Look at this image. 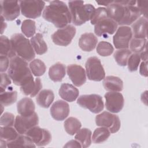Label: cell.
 Listing matches in <instances>:
<instances>
[{"label":"cell","instance_id":"cell-1","mask_svg":"<svg viewBox=\"0 0 148 148\" xmlns=\"http://www.w3.org/2000/svg\"><path fill=\"white\" fill-rule=\"evenodd\" d=\"M136 3L122 5L116 1L107 6L109 17L115 21L117 24L122 26L129 25L134 23L140 16L139 9Z\"/></svg>","mask_w":148,"mask_h":148},{"label":"cell","instance_id":"cell-2","mask_svg":"<svg viewBox=\"0 0 148 148\" xmlns=\"http://www.w3.org/2000/svg\"><path fill=\"white\" fill-rule=\"evenodd\" d=\"M42 16L46 20L60 28L67 26L72 21L69 8L61 1H51L50 4L45 7Z\"/></svg>","mask_w":148,"mask_h":148},{"label":"cell","instance_id":"cell-3","mask_svg":"<svg viewBox=\"0 0 148 148\" xmlns=\"http://www.w3.org/2000/svg\"><path fill=\"white\" fill-rule=\"evenodd\" d=\"M8 74L13 82L20 87L34 80L27 61L17 56L11 58Z\"/></svg>","mask_w":148,"mask_h":148},{"label":"cell","instance_id":"cell-4","mask_svg":"<svg viewBox=\"0 0 148 148\" xmlns=\"http://www.w3.org/2000/svg\"><path fill=\"white\" fill-rule=\"evenodd\" d=\"M72 23L77 26L84 24L92 18L95 9L90 3L84 4L82 1H72L68 2Z\"/></svg>","mask_w":148,"mask_h":148},{"label":"cell","instance_id":"cell-5","mask_svg":"<svg viewBox=\"0 0 148 148\" xmlns=\"http://www.w3.org/2000/svg\"><path fill=\"white\" fill-rule=\"evenodd\" d=\"M10 41L16 55L27 61L34 60L35 57V51L28 39L23 34L17 33L11 36Z\"/></svg>","mask_w":148,"mask_h":148},{"label":"cell","instance_id":"cell-6","mask_svg":"<svg viewBox=\"0 0 148 148\" xmlns=\"http://www.w3.org/2000/svg\"><path fill=\"white\" fill-rule=\"evenodd\" d=\"M77 103L94 113H98L104 108L102 98L98 94L82 95L78 98Z\"/></svg>","mask_w":148,"mask_h":148},{"label":"cell","instance_id":"cell-7","mask_svg":"<svg viewBox=\"0 0 148 148\" xmlns=\"http://www.w3.org/2000/svg\"><path fill=\"white\" fill-rule=\"evenodd\" d=\"M86 73L90 80L99 82L105 77V72L100 60L97 57L88 58L86 62Z\"/></svg>","mask_w":148,"mask_h":148},{"label":"cell","instance_id":"cell-8","mask_svg":"<svg viewBox=\"0 0 148 148\" xmlns=\"http://www.w3.org/2000/svg\"><path fill=\"white\" fill-rule=\"evenodd\" d=\"M95 123L98 126L108 128L111 133L117 132L121 126L119 116L106 111L95 117Z\"/></svg>","mask_w":148,"mask_h":148},{"label":"cell","instance_id":"cell-9","mask_svg":"<svg viewBox=\"0 0 148 148\" xmlns=\"http://www.w3.org/2000/svg\"><path fill=\"white\" fill-rule=\"evenodd\" d=\"M22 14L29 18H36L41 16L45 2L43 1H19Z\"/></svg>","mask_w":148,"mask_h":148},{"label":"cell","instance_id":"cell-10","mask_svg":"<svg viewBox=\"0 0 148 148\" xmlns=\"http://www.w3.org/2000/svg\"><path fill=\"white\" fill-rule=\"evenodd\" d=\"M76 34V28L72 25L58 29L52 35L53 43L58 46H66L69 45Z\"/></svg>","mask_w":148,"mask_h":148},{"label":"cell","instance_id":"cell-11","mask_svg":"<svg viewBox=\"0 0 148 148\" xmlns=\"http://www.w3.org/2000/svg\"><path fill=\"white\" fill-rule=\"evenodd\" d=\"M27 136L37 146H45L47 145L51 140L50 132L44 128L35 126L29 130L26 133Z\"/></svg>","mask_w":148,"mask_h":148},{"label":"cell","instance_id":"cell-12","mask_svg":"<svg viewBox=\"0 0 148 148\" xmlns=\"http://www.w3.org/2000/svg\"><path fill=\"white\" fill-rule=\"evenodd\" d=\"M39 123L38 114L35 112L30 116H17L14 122V128L17 132L20 135L25 133L32 127L36 126Z\"/></svg>","mask_w":148,"mask_h":148},{"label":"cell","instance_id":"cell-13","mask_svg":"<svg viewBox=\"0 0 148 148\" xmlns=\"http://www.w3.org/2000/svg\"><path fill=\"white\" fill-rule=\"evenodd\" d=\"M132 36V29L128 26H120L118 28L113 38L114 46L117 49H127Z\"/></svg>","mask_w":148,"mask_h":148},{"label":"cell","instance_id":"cell-14","mask_svg":"<svg viewBox=\"0 0 148 148\" xmlns=\"http://www.w3.org/2000/svg\"><path fill=\"white\" fill-rule=\"evenodd\" d=\"M1 16L7 21L15 20L19 15L20 6L17 1H2L0 2Z\"/></svg>","mask_w":148,"mask_h":148},{"label":"cell","instance_id":"cell-15","mask_svg":"<svg viewBox=\"0 0 148 148\" xmlns=\"http://www.w3.org/2000/svg\"><path fill=\"white\" fill-rule=\"evenodd\" d=\"M105 98L106 100L105 106L108 111L116 113L122 110L124 106V99L121 93L110 91L105 94Z\"/></svg>","mask_w":148,"mask_h":148},{"label":"cell","instance_id":"cell-16","mask_svg":"<svg viewBox=\"0 0 148 148\" xmlns=\"http://www.w3.org/2000/svg\"><path fill=\"white\" fill-rule=\"evenodd\" d=\"M117 23L109 17L102 18L97 22L94 27V32L98 36L107 38L108 35L113 34L117 28Z\"/></svg>","mask_w":148,"mask_h":148},{"label":"cell","instance_id":"cell-17","mask_svg":"<svg viewBox=\"0 0 148 148\" xmlns=\"http://www.w3.org/2000/svg\"><path fill=\"white\" fill-rule=\"evenodd\" d=\"M66 72L75 86L80 87L86 83V72L82 66L77 64L69 65L67 66Z\"/></svg>","mask_w":148,"mask_h":148},{"label":"cell","instance_id":"cell-18","mask_svg":"<svg viewBox=\"0 0 148 148\" xmlns=\"http://www.w3.org/2000/svg\"><path fill=\"white\" fill-rule=\"evenodd\" d=\"M50 114L52 117L57 121L65 120L69 114V106L67 102L58 100L51 106Z\"/></svg>","mask_w":148,"mask_h":148},{"label":"cell","instance_id":"cell-19","mask_svg":"<svg viewBox=\"0 0 148 148\" xmlns=\"http://www.w3.org/2000/svg\"><path fill=\"white\" fill-rule=\"evenodd\" d=\"M79 94V91L72 84L63 83L59 89V95L65 101L73 102L76 99Z\"/></svg>","mask_w":148,"mask_h":148},{"label":"cell","instance_id":"cell-20","mask_svg":"<svg viewBox=\"0 0 148 148\" xmlns=\"http://www.w3.org/2000/svg\"><path fill=\"white\" fill-rule=\"evenodd\" d=\"M97 42L98 38L92 33H84L79 39V45L82 50L91 51L95 48Z\"/></svg>","mask_w":148,"mask_h":148},{"label":"cell","instance_id":"cell-21","mask_svg":"<svg viewBox=\"0 0 148 148\" xmlns=\"http://www.w3.org/2000/svg\"><path fill=\"white\" fill-rule=\"evenodd\" d=\"M17 109L19 114L23 116H30L35 113V106L31 98L25 97L17 102Z\"/></svg>","mask_w":148,"mask_h":148},{"label":"cell","instance_id":"cell-22","mask_svg":"<svg viewBox=\"0 0 148 148\" xmlns=\"http://www.w3.org/2000/svg\"><path fill=\"white\" fill-rule=\"evenodd\" d=\"M135 38L146 39L147 37V20L144 17H140L132 25Z\"/></svg>","mask_w":148,"mask_h":148},{"label":"cell","instance_id":"cell-23","mask_svg":"<svg viewBox=\"0 0 148 148\" xmlns=\"http://www.w3.org/2000/svg\"><path fill=\"white\" fill-rule=\"evenodd\" d=\"M103 85L105 89L109 91H121L123 89V82L121 79L114 76H108L104 78Z\"/></svg>","mask_w":148,"mask_h":148},{"label":"cell","instance_id":"cell-24","mask_svg":"<svg viewBox=\"0 0 148 148\" xmlns=\"http://www.w3.org/2000/svg\"><path fill=\"white\" fill-rule=\"evenodd\" d=\"M42 87V82L39 77H37L27 84L20 87V90L25 95H30L34 97L39 92Z\"/></svg>","mask_w":148,"mask_h":148},{"label":"cell","instance_id":"cell-25","mask_svg":"<svg viewBox=\"0 0 148 148\" xmlns=\"http://www.w3.org/2000/svg\"><path fill=\"white\" fill-rule=\"evenodd\" d=\"M54 99V94L52 90L45 89L40 91L36 98L37 103L42 108H48Z\"/></svg>","mask_w":148,"mask_h":148},{"label":"cell","instance_id":"cell-26","mask_svg":"<svg viewBox=\"0 0 148 148\" xmlns=\"http://www.w3.org/2000/svg\"><path fill=\"white\" fill-rule=\"evenodd\" d=\"M65 66L60 62H57L49 68V76L53 82H61L65 77Z\"/></svg>","mask_w":148,"mask_h":148},{"label":"cell","instance_id":"cell-27","mask_svg":"<svg viewBox=\"0 0 148 148\" xmlns=\"http://www.w3.org/2000/svg\"><path fill=\"white\" fill-rule=\"evenodd\" d=\"M32 47L37 54L42 55L47 51V46L43 40V35L40 33H37L30 39Z\"/></svg>","mask_w":148,"mask_h":148},{"label":"cell","instance_id":"cell-28","mask_svg":"<svg viewBox=\"0 0 148 148\" xmlns=\"http://www.w3.org/2000/svg\"><path fill=\"white\" fill-rule=\"evenodd\" d=\"M91 131L90 130L83 128L80 129L75 135V139L81 145L82 147H88L91 143Z\"/></svg>","mask_w":148,"mask_h":148},{"label":"cell","instance_id":"cell-29","mask_svg":"<svg viewBox=\"0 0 148 148\" xmlns=\"http://www.w3.org/2000/svg\"><path fill=\"white\" fill-rule=\"evenodd\" d=\"M8 147H35V143L26 135H19L14 140L7 143Z\"/></svg>","mask_w":148,"mask_h":148},{"label":"cell","instance_id":"cell-30","mask_svg":"<svg viewBox=\"0 0 148 148\" xmlns=\"http://www.w3.org/2000/svg\"><path fill=\"white\" fill-rule=\"evenodd\" d=\"M1 43V56H5L10 58L16 56L14 52L10 40H9L6 36H1L0 39Z\"/></svg>","mask_w":148,"mask_h":148},{"label":"cell","instance_id":"cell-31","mask_svg":"<svg viewBox=\"0 0 148 148\" xmlns=\"http://www.w3.org/2000/svg\"><path fill=\"white\" fill-rule=\"evenodd\" d=\"M0 138L7 143L16 139L20 135L12 127H2L0 128Z\"/></svg>","mask_w":148,"mask_h":148},{"label":"cell","instance_id":"cell-32","mask_svg":"<svg viewBox=\"0 0 148 148\" xmlns=\"http://www.w3.org/2000/svg\"><path fill=\"white\" fill-rule=\"evenodd\" d=\"M82 124L76 118L71 117L67 119L64 122V128L66 132L71 135L75 134L81 128Z\"/></svg>","mask_w":148,"mask_h":148},{"label":"cell","instance_id":"cell-33","mask_svg":"<svg viewBox=\"0 0 148 148\" xmlns=\"http://www.w3.org/2000/svg\"><path fill=\"white\" fill-rule=\"evenodd\" d=\"M110 135V132L108 128L101 127L95 130L91 139L94 143H101L106 141L109 137Z\"/></svg>","mask_w":148,"mask_h":148},{"label":"cell","instance_id":"cell-34","mask_svg":"<svg viewBox=\"0 0 148 148\" xmlns=\"http://www.w3.org/2000/svg\"><path fill=\"white\" fill-rule=\"evenodd\" d=\"M29 68L34 76H40L45 73L46 66L40 59H35L30 62Z\"/></svg>","mask_w":148,"mask_h":148},{"label":"cell","instance_id":"cell-35","mask_svg":"<svg viewBox=\"0 0 148 148\" xmlns=\"http://www.w3.org/2000/svg\"><path fill=\"white\" fill-rule=\"evenodd\" d=\"M17 98V92L16 91H3L0 93L1 105L3 106H7L14 103Z\"/></svg>","mask_w":148,"mask_h":148},{"label":"cell","instance_id":"cell-36","mask_svg":"<svg viewBox=\"0 0 148 148\" xmlns=\"http://www.w3.org/2000/svg\"><path fill=\"white\" fill-rule=\"evenodd\" d=\"M131 54V51L127 49H119L114 54V58L116 62L120 66L127 65L128 59Z\"/></svg>","mask_w":148,"mask_h":148},{"label":"cell","instance_id":"cell-37","mask_svg":"<svg viewBox=\"0 0 148 148\" xmlns=\"http://www.w3.org/2000/svg\"><path fill=\"white\" fill-rule=\"evenodd\" d=\"M21 31L28 38L34 36L36 32L35 22L30 19L25 20L21 24Z\"/></svg>","mask_w":148,"mask_h":148},{"label":"cell","instance_id":"cell-38","mask_svg":"<svg viewBox=\"0 0 148 148\" xmlns=\"http://www.w3.org/2000/svg\"><path fill=\"white\" fill-rule=\"evenodd\" d=\"M147 40L142 38H133L130 42V47L131 51L135 53H139L146 49Z\"/></svg>","mask_w":148,"mask_h":148},{"label":"cell","instance_id":"cell-39","mask_svg":"<svg viewBox=\"0 0 148 148\" xmlns=\"http://www.w3.org/2000/svg\"><path fill=\"white\" fill-rule=\"evenodd\" d=\"M114 51L113 46L109 42L106 41H101L99 42L97 47V53L103 57H106L111 55Z\"/></svg>","mask_w":148,"mask_h":148},{"label":"cell","instance_id":"cell-40","mask_svg":"<svg viewBox=\"0 0 148 148\" xmlns=\"http://www.w3.org/2000/svg\"><path fill=\"white\" fill-rule=\"evenodd\" d=\"M128 68L130 72L136 71L140 62V57L139 54L134 53L131 54L128 59Z\"/></svg>","mask_w":148,"mask_h":148},{"label":"cell","instance_id":"cell-41","mask_svg":"<svg viewBox=\"0 0 148 148\" xmlns=\"http://www.w3.org/2000/svg\"><path fill=\"white\" fill-rule=\"evenodd\" d=\"M107 17H109V16L106 8H98L97 9H95L94 14L91 20H90L91 24L92 25H95L98 21Z\"/></svg>","mask_w":148,"mask_h":148},{"label":"cell","instance_id":"cell-42","mask_svg":"<svg viewBox=\"0 0 148 148\" xmlns=\"http://www.w3.org/2000/svg\"><path fill=\"white\" fill-rule=\"evenodd\" d=\"M15 122L14 116L11 113H3L0 119V124L2 127H12Z\"/></svg>","mask_w":148,"mask_h":148},{"label":"cell","instance_id":"cell-43","mask_svg":"<svg viewBox=\"0 0 148 148\" xmlns=\"http://www.w3.org/2000/svg\"><path fill=\"white\" fill-rule=\"evenodd\" d=\"M1 92H3L5 91V89L11 84L12 82L10 80V77L8 75L5 73H1Z\"/></svg>","mask_w":148,"mask_h":148},{"label":"cell","instance_id":"cell-44","mask_svg":"<svg viewBox=\"0 0 148 148\" xmlns=\"http://www.w3.org/2000/svg\"><path fill=\"white\" fill-rule=\"evenodd\" d=\"M136 6L139 9L140 14H143L144 17L147 18V6L148 1H136Z\"/></svg>","mask_w":148,"mask_h":148},{"label":"cell","instance_id":"cell-45","mask_svg":"<svg viewBox=\"0 0 148 148\" xmlns=\"http://www.w3.org/2000/svg\"><path fill=\"white\" fill-rule=\"evenodd\" d=\"M9 57L5 56H1L0 57V61H1V67H0V71L1 73L5 72L8 67H9Z\"/></svg>","mask_w":148,"mask_h":148},{"label":"cell","instance_id":"cell-46","mask_svg":"<svg viewBox=\"0 0 148 148\" xmlns=\"http://www.w3.org/2000/svg\"><path fill=\"white\" fill-rule=\"evenodd\" d=\"M139 72L142 76L147 77V61L142 62L140 65Z\"/></svg>","mask_w":148,"mask_h":148},{"label":"cell","instance_id":"cell-47","mask_svg":"<svg viewBox=\"0 0 148 148\" xmlns=\"http://www.w3.org/2000/svg\"><path fill=\"white\" fill-rule=\"evenodd\" d=\"M64 147H82L80 143L77 140H72L67 142L64 146Z\"/></svg>","mask_w":148,"mask_h":148},{"label":"cell","instance_id":"cell-48","mask_svg":"<svg viewBox=\"0 0 148 148\" xmlns=\"http://www.w3.org/2000/svg\"><path fill=\"white\" fill-rule=\"evenodd\" d=\"M139 56H140V59H142L143 60V61H147V54L146 49L145 50H144L143 51H142Z\"/></svg>","mask_w":148,"mask_h":148},{"label":"cell","instance_id":"cell-49","mask_svg":"<svg viewBox=\"0 0 148 148\" xmlns=\"http://www.w3.org/2000/svg\"><path fill=\"white\" fill-rule=\"evenodd\" d=\"M1 23H2V24H1V34H2L4 30L5 29V28H6L7 25H6V23L4 21V20H5L4 18L2 16H1Z\"/></svg>","mask_w":148,"mask_h":148},{"label":"cell","instance_id":"cell-50","mask_svg":"<svg viewBox=\"0 0 148 148\" xmlns=\"http://www.w3.org/2000/svg\"><path fill=\"white\" fill-rule=\"evenodd\" d=\"M112 2V1H102V2L97 1V3H98L99 5H103V6H108L109 5H110Z\"/></svg>","mask_w":148,"mask_h":148}]
</instances>
